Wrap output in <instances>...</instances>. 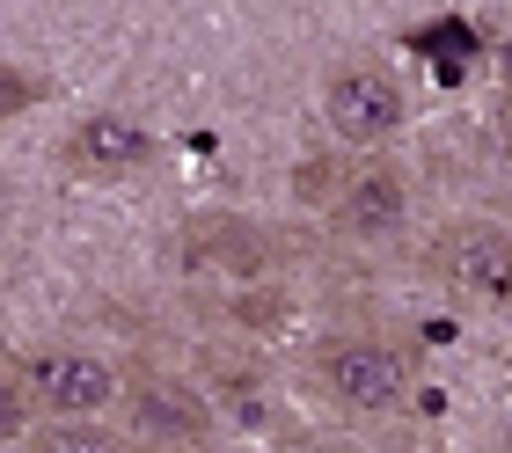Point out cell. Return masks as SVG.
<instances>
[{
    "mask_svg": "<svg viewBox=\"0 0 512 453\" xmlns=\"http://www.w3.org/2000/svg\"><path fill=\"white\" fill-rule=\"evenodd\" d=\"M308 373L344 417H388V410L410 402L417 351L395 337V329H366L359 322V329H330V337L308 351Z\"/></svg>",
    "mask_w": 512,
    "mask_h": 453,
    "instance_id": "cell-1",
    "label": "cell"
},
{
    "mask_svg": "<svg viewBox=\"0 0 512 453\" xmlns=\"http://www.w3.org/2000/svg\"><path fill=\"white\" fill-rule=\"evenodd\" d=\"M125 432L147 453H213L220 410L198 380H183L169 366H125Z\"/></svg>",
    "mask_w": 512,
    "mask_h": 453,
    "instance_id": "cell-2",
    "label": "cell"
},
{
    "mask_svg": "<svg viewBox=\"0 0 512 453\" xmlns=\"http://www.w3.org/2000/svg\"><path fill=\"white\" fill-rule=\"evenodd\" d=\"M425 264H432V278L447 285L454 300H469V307H512V227L505 220H483V212L447 220L432 234Z\"/></svg>",
    "mask_w": 512,
    "mask_h": 453,
    "instance_id": "cell-3",
    "label": "cell"
},
{
    "mask_svg": "<svg viewBox=\"0 0 512 453\" xmlns=\"http://www.w3.org/2000/svg\"><path fill=\"white\" fill-rule=\"evenodd\" d=\"M403 81L388 74V66L374 59H344L330 81H322V125H330V139L344 154H381L395 132H403Z\"/></svg>",
    "mask_w": 512,
    "mask_h": 453,
    "instance_id": "cell-4",
    "label": "cell"
},
{
    "mask_svg": "<svg viewBox=\"0 0 512 453\" xmlns=\"http://www.w3.org/2000/svg\"><path fill=\"white\" fill-rule=\"evenodd\" d=\"M22 373H30V395L44 417H103L125 395V366L81 344H44L22 359Z\"/></svg>",
    "mask_w": 512,
    "mask_h": 453,
    "instance_id": "cell-5",
    "label": "cell"
},
{
    "mask_svg": "<svg viewBox=\"0 0 512 453\" xmlns=\"http://www.w3.org/2000/svg\"><path fill=\"white\" fill-rule=\"evenodd\" d=\"M410 212V176L388 154H359L330 190V234L337 242H381Z\"/></svg>",
    "mask_w": 512,
    "mask_h": 453,
    "instance_id": "cell-6",
    "label": "cell"
},
{
    "mask_svg": "<svg viewBox=\"0 0 512 453\" xmlns=\"http://www.w3.org/2000/svg\"><path fill=\"white\" fill-rule=\"evenodd\" d=\"M147 161V132L132 117H88V125L66 132V169L81 176H125Z\"/></svg>",
    "mask_w": 512,
    "mask_h": 453,
    "instance_id": "cell-7",
    "label": "cell"
},
{
    "mask_svg": "<svg viewBox=\"0 0 512 453\" xmlns=\"http://www.w3.org/2000/svg\"><path fill=\"white\" fill-rule=\"evenodd\" d=\"M22 453H147V446L103 417H44Z\"/></svg>",
    "mask_w": 512,
    "mask_h": 453,
    "instance_id": "cell-8",
    "label": "cell"
},
{
    "mask_svg": "<svg viewBox=\"0 0 512 453\" xmlns=\"http://www.w3.org/2000/svg\"><path fill=\"white\" fill-rule=\"evenodd\" d=\"M37 424H44V410H37V395H30V373H22L15 351H0V453L30 446Z\"/></svg>",
    "mask_w": 512,
    "mask_h": 453,
    "instance_id": "cell-9",
    "label": "cell"
}]
</instances>
